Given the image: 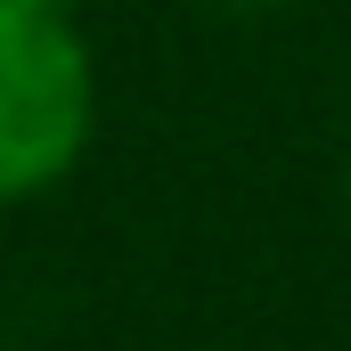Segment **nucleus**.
<instances>
[{
    "instance_id": "2",
    "label": "nucleus",
    "mask_w": 351,
    "mask_h": 351,
    "mask_svg": "<svg viewBox=\"0 0 351 351\" xmlns=\"http://www.w3.org/2000/svg\"><path fill=\"white\" fill-rule=\"evenodd\" d=\"M196 8H221V16H269V8H286V0H196Z\"/></svg>"
},
{
    "instance_id": "3",
    "label": "nucleus",
    "mask_w": 351,
    "mask_h": 351,
    "mask_svg": "<svg viewBox=\"0 0 351 351\" xmlns=\"http://www.w3.org/2000/svg\"><path fill=\"white\" fill-rule=\"evenodd\" d=\"M41 8H66V16H82V8H90V0H41Z\"/></svg>"
},
{
    "instance_id": "1",
    "label": "nucleus",
    "mask_w": 351,
    "mask_h": 351,
    "mask_svg": "<svg viewBox=\"0 0 351 351\" xmlns=\"http://www.w3.org/2000/svg\"><path fill=\"white\" fill-rule=\"evenodd\" d=\"M98 131V66L66 8L0 0V204H25L82 164Z\"/></svg>"
}]
</instances>
